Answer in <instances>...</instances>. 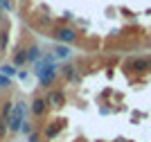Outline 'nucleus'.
Wrapping results in <instances>:
<instances>
[{"instance_id": "nucleus-1", "label": "nucleus", "mask_w": 151, "mask_h": 142, "mask_svg": "<svg viewBox=\"0 0 151 142\" xmlns=\"http://www.w3.org/2000/svg\"><path fill=\"white\" fill-rule=\"evenodd\" d=\"M34 74L38 77V84H41V88H52L54 86V81H57L59 72L54 66H36V70H34Z\"/></svg>"}, {"instance_id": "nucleus-2", "label": "nucleus", "mask_w": 151, "mask_h": 142, "mask_svg": "<svg viewBox=\"0 0 151 142\" xmlns=\"http://www.w3.org/2000/svg\"><path fill=\"white\" fill-rule=\"evenodd\" d=\"M52 36L57 38L59 43L70 45V43H75V41H77V32L72 30V27H68V25H61V27H57V30H54V34H52Z\"/></svg>"}, {"instance_id": "nucleus-3", "label": "nucleus", "mask_w": 151, "mask_h": 142, "mask_svg": "<svg viewBox=\"0 0 151 142\" xmlns=\"http://www.w3.org/2000/svg\"><path fill=\"white\" fill-rule=\"evenodd\" d=\"M43 97H45V102H47V106H52V108H59V106L65 104V93H63L61 88H50Z\"/></svg>"}, {"instance_id": "nucleus-4", "label": "nucleus", "mask_w": 151, "mask_h": 142, "mask_svg": "<svg viewBox=\"0 0 151 142\" xmlns=\"http://www.w3.org/2000/svg\"><path fill=\"white\" fill-rule=\"evenodd\" d=\"M47 102H45V97L43 95H36V97L32 99V104H29V113L34 115V117H43L45 113H47Z\"/></svg>"}, {"instance_id": "nucleus-5", "label": "nucleus", "mask_w": 151, "mask_h": 142, "mask_svg": "<svg viewBox=\"0 0 151 142\" xmlns=\"http://www.w3.org/2000/svg\"><path fill=\"white\" fill-rule=\"evenodd\" d=\"M126 68L131 72H147L151 68V56H138V59H131L126 63Z\"/></svg>"}, {"instance_id": "nucleus-6", "label": "nucleus", "mask_w": 151, "mask_h": 142, "mask_svg": "<svg viewBox=\"0 0 151 142\" xmlns=\"http://www.w3.org/2000/svg\"><path fill=\"white\" fill-rule=\"evenodd\" d=\"M61 77L68 81V84H79V81H81V74H79L77 66H72V63H65L61 68Z\"/></svg>"}, {"instance_id": "nucleus-7", "label": "nucleus", "mask_w": 151, "mask_h": 142, "mask_svg": "<svg viewBox=\"0 0 151 142\" xmlns=\"http://www.w3.org/2000/svg\"><path fill=\"white\" fill-rule=\"evenodd\" d=\"M61 129H63V124L61 122H54V124H45L41 133H43L45 138H50V140H52V138H57L59 133H61Z\"/></svg>"}, {"instance_id": "nucleus-8", "label": "nucleus", "mask_w": 151, "mask_h": 142, "mask_svg": "<svg viewBox=\"0 0 151 142\" xmlns=\"http://www.w3.org/2000/svg\"><path fill=\"white\" fill-rule=\"evenodd\" d=\"M25 63H27V48H18L12 56V66L20 68V66H25Z\"/></svg>"}, {"instance_id": "nucleus-9", "label": "nucleus", "mask_w": 151, "mask_h": 142, "mask_svg": "<svg viewBox=\"0 0 151 142\" xmlns=\"http://www.w3.org/2000/svg\"><path fill=\"white\" fill-rule=\"evenodd\" d=\"M52 54L57 56V61L61 59V61H65L70 54H72V50H70V45H63V43H59V45H54V50H52Z\"/></svg>"}, {"instance_id": "nucleus-10", "label": "nucleus", "mask_w": 151, "mask_h": 142, "mask_svg": "<svg viewBox=\"0 0 151 142\" xmlns=\"http://www.w3.org/2000/svg\"><path fill=\"white\" fill-rule=\"evenodd\" d=\"M12 113H14V102L12 99H5V102L0 104V117L7 122V120L12 117Z\"/></svg>"}, {"instance_id": "nucleus-11", "label": "nucleus", "mask_w": 151, "mask_h": 142, "mask_svg": "<svg viewBox=\"0 0 151 142\" xmlns=\"http://www.w3.org/2000/svg\"><path fill=\"white\" fill-rule=\"evenodd\" d=\"M41 56H43V52H41L38 45H29L27 48V63H36Z\"/></svg>"}, {"instance_id": "nucleus-12", "label": "nucleus", "mask_w": 151, "mask_h": 142, "mask_svg": "<svg viewBox=\"0 0 151 142\" xmlns=\"http://www.w3.org/2000/svg\"><path fill=\"white\" fill-rule=\"evenodd\" d=\"M0 74H5V77L14 79V77L18 74V68H16V66H12V63H2V66H0Z\"/></svg>"}, {"instance_id": "nucleus-13", "label": "nucleus", "mask_w": 151, "mask_h": 142, "mask_svg": "<svg viewBox=\"0 0 151 142\" xmlns=\"http://www.w3.org/2000/svg\"><path fill=\"white\" fill-rule=\"evenodd\" d=\"M7 45H9V30L2 27V30H0V54L7 52Z\"/></svg>"}, {"instance_id": "nucleus-14", "label": "nucleus", "mask_w": 151, "mask_h": 142, "mask_svg": "<svg viewBox=\"0 0 151 142\" xmlns=\"http://www.w3.org/2000/svg\"><path fill=\"white\" fill-rule=\"evenodd\" d=\"M32 131H36V126H34V124H32L29 120H25V122H23V126H20V133H25V136H29Z\"/></svg>"}, {"instance_id": "nucleus-15", "label": "nucleus", "mask_w": 151, "mask_h": 142, "mask_svg": "<svg viewBox=\"0 0 151 142\" xmlns=\"http://www.w3.org/2000/svg\"><path fill=\"white\" fill-rule=\"evenodd\" d=\"M41 136H43L41 131H32L29 136H27V142H41Z\"/></svg>"}, {"instance_id": "nucleus-16", "label": "nucleus", "mask_w": 151, "mask_h": 142, "mask_svg": "<svg viewBox=\"0 0 151 142\" xmlns=\"http://www.w3.org/2000/svg\"><path fill=\"white\" fill-rule=\"evenodd\" d=\"M7 131H9V129H7V122H5L2 117H0V140H2V138L7 136Z\"/></svg>"}, {"instance_id": "nucleus-17", "label": "nucleus", "mask_w": 151, "mask_h": 142, "mask_svg": "<svg viewBox=\"0 0 151 142\" xmlns=\"http://www.w3.org/2000/svg\"><path fill=\"white\" fill-rule=\"evenodd\" d=\"M0 12H12V2L9 0H0Z\"/></svg>"}, {"instance_id": "nucleus-18", "label": "nucleus", "mask_w": 151, "mask_h": 142, "mask_svg": "<svg viewBox=\"0 0 151 142\" xmlns=\"http://www.w3.org/2000/svg\"><path fill=\"white\" fill-rule=\"evenodd\" d=\"M7 86H12V79L5 77V74H0V88H7Z\"/></svg>"}, {"instance_id": "nucleus-19", "label": "nucleus", "mask_w": 151, "mask_h": 142, "mask_svg": "<svg viewBox=\"0 0 151 142\" xmlns=\"http://www.w3.org/2000/svg\"><path fill=\"white\" fill-rule=\"evenodd\" d=\"M16 77H18L20 81H27V77H29V74H27V70H18V74H16Z\"/></svg>"}, {"instance_id": "nucleus-20", "label": "nucleus", "mask_w": 151, "mask_h": 142, "mask_svg": "<svg viewBox=\"0 0 151 142\" xmlns=\"http://www.w3.org/2000/svg\"><path fill=\"white\" fill-rule=\"evenodd\" d=\"M63 20H72V12H65V14H63Z\"/></svg>"}, {"instance_id": "nucleus-21", "label": "nucleus", "mask_w": 151, "mask_h": 142, "mask_svg": "<svg viewBox=\"0 0 151 142\" xmlns=\"http://www.w3.org/2000/svg\"><path fill=\"white\" fill-rule=\"evenodd\" d=\"M2 23H5V16H2V12H0V27H2Z\"/></svg>"}]
</instances>
